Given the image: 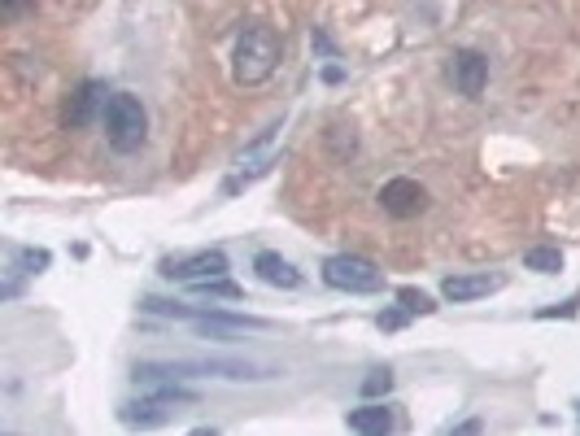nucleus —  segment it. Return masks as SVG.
<instances>
[{"label": "nucleus", "mask_w": 580, "mask_h": 436, "mask_svg": "<svg viewBox=\"0 0 580 436\" xmlns=\"http://www.w3.org/2000/svg\"><path fill=\"white\" fill-rule=\"evenodd\" d=\"M192 288H197L201 297H219V301H240V297H245L232 280H223V275H214V280H201V284H192Z\"/></svg>", "instance_id": "15"}, {"label": "nucleus", "mask_w": 580, "mask_h": 436, "mask_svg": "<svg viewBox=\"0 0 580 436\" xmlns=\"http://www.w3.org/2000/svg\"><path fill=\"white\" fill-rule=\"evenodd\" d=\"M18 258H22V266H27V275H40L44 266H48V253L44 249H22Z\"/></svg>", "instance_id": "18"}, {"label": "nucleus", "mask_w": 580, "mask_h": 436, "mask_svg": "<svg viewBox=\"0 0 580 436\" xmlns=\"http://www.w3.org/2000/svg\"><path fill=\"white\" fill-rule=\"evenodd\" d=\"M253 271H258V280L271 284V288H301V284H306V280H301V271H293L280 253H258V258H253Z\"/></svg>", "instance_id": "11"}, {"label": "nucleus", "mask_w": 580, "mask_h": 436, "mask_svg": "<svg viewBox=\"0 0 580 436\" xmlns=\"http://www.w3.org/2000/svg\"><path fill=\"white\" fill-rule=\"evenodd\" d=\"M489 83V62L476 53V48H458L454 53V88L463 96H480Z\"/></svg>", "instance_id": "9"}, {"label": "nucleus", "mask_w": 580, "mask_h": 436, "mask_svg": "<svg viewBox=\"0 0 580 436\" xmlns=\"http://www.w3.org/2000/svg\"><path fill=\"white\" fill-rule=\"evenodd\" d=\"M197 375H223V380H267L271 367L240 358H192V362H140L136 384H157V380H197Z\"/></svg>", "instance_id": "1"}, {"label": "nucleus", "mask_w": 580, "mask_h": 436, "mask_svg": "<svg viewBox=\"0 0 580 436\" xmlns=\"http://www.w3.org/2000/svg\"><path fill=\"white\" fill-rule=\"evenodd\" d=\"M498 284H502L498 275H450L441 284V293L445 301H476V297H489Z\"/></svg>", "instance_id": "12"}, {"label": "nucleus", "mask_w": 580, "mask_h": 436, "mask_svg": "<svg viewBox=\"0 0 580 436\" xmlns=\"http://www.w3.org/2000/svg\"><path fill=\"white\" fill-rule=\"evenodd\" d=\"M105 83H96V79H88V83H79L75 88V96L66 101V127H88L92 118H96V109H105Z\"/></svg>", "instance_id": "10"}, {"label": "nucleus", "mask_w": 580, "mask_h": 436, "mask_svg": "<svg viewBox=\"0 0 580 436\" xmlns=\"http://www.w3.org/2000/svg\"><path fill=\"white\" fill-rule=\"evenodd\" d=\"M275 66H280V35H275L271 27H262V22H253V27L240 31L236 53H232L236 83L258 88V83H267L275 75Z\"/></svg>", "instance_id": "2"}, {"label": "nucleus", "mask_w": 580, "mask_h": 436, "mask_svg": "<svg viewBox=\"0 0 580 436\" xmlns=\"http://www.w3.org/2000/svg\"><path fill=\"white\" fill-rule=\"evenodd\" d=\"M153 397H140V402H127L123 406V423H140V428H157V423H166L171 419V410L175 402H192V389H179L175 380H157L153 384Z\"/></svg>", "instance_id": "6"}, {"label": "nucleus", "mask_w": 580, "mask_h": 436, "mask_svg": "<svg viewBox=\"0 0 580 436\" xmlns=\"http://www.w3.org/2000/svg\"><path fill=\"white\" fill-rule=\"evenodd\" d=\"M380 205H384V214H393V218H415V214L428 210V192H424V184H415V179H389V184L380 188Z\"/></svg>", "instance_id": "8"}, {"label": "nucleus", "mask_w": 580, "mask_h": 436, "mask_svg": "<svg viewBox=\"0 0 580 436\" xmlns=\"http://www.w3.org/2000/svg\"><path fill=\"white\" fill-rule=\"evenodd\" d=\"M101 114H105V140H110L114 153H136L144 136H149V114H144L140 96L114 92Z\"/></svg>", "instance_id": "4"}, {"label": "nucleus", "mask_w": 580, "mask_h": 436, "mask_svg": "<svg viewBox=\"0 0 580 436\" xmlns=\"http://www.w3.org/2000/svg\"><path fill=\"white\" fill-rule=\"evenodd\" d=\"M524 266H528V271H537V275H559L563 271V253L550 249V245H533V249H524Z\"/></svg>", "instance_id": "14"}, {"label": "nucleus", "mask_w": 580, "mask_h": 436, "mask_svg": "<svg viewBox=\"0 0 580 436\" xmlns=\"http://www.w3.org/2000/svg\"><path fill=\"white\" fill-rule=\"evenodd\" d=\"M402 323H406V314H397V310L380 314V327H384V332H393V327H402Z\"/></svg>", "instance_id": "20"}, {"label": "nucleus", "mask_w": 580, "mask_h": 436, "mask_svg": "<svg viewBox=\"0 0 580 436\" xmlns=\"http://www.w3.org/2000/svg\"><path fill=\"white\" fill-rule=\"evenodd\" d=\"M323 284L336 293H380L384 288V271L376 262L358 258V253H336L323 262Z\"/></svg>", "instance_id": "5"}, {"label": "nucleus", "mask_w": 580, "mask_h": 436, "mask_svg": "<svg viewBox=\"0 0 580 436\" xmlns=\"http://www.w3.org/2000/svg\"><path fill=\"white\" fill-rule=\"evenodd\" d=\"M162 275L175 280V284L214 280V275H227V253L223 249H201V253H188V258H171V262H162Z\"/></svg>", "instance_id": "7"}, {"label": "nucleus", "mask_w": 580, "mask_h": 436, "mask_svg": "<svg viewBox=\"0 0 580 436\" xmlns=\"http://www.w3.org/2000/svg\"><path fill=\"white\" fill-rule=\"evenodd\" d=\"M397 301H402L406 314H432L437 306H432L428 293H419V288H397Z\"/></svg>", "instance_id": "16"}, {"label": "nucleus", "mask_w": 580, "mask_h": 436, "mask_svg": "<svg viewBox=\"0 0 580 436\" xmlns=\"http://www.w3.org/2000/svg\"><path fill=\"white\" fill-rule=\"evenodd\" d=\"M31 5H35V0H0V14H5V22H14L22 9H31Z\"/></svg>", "instance_id": "19"}, {"label": "nucleus", "mask_w": 580, "mask_h": 436, "mask_svg": "<svg viewBox=\"0 0 580 436\" xmlns=\"http://www.w3.org/2000/svg\"><path fill=\"white\" fill-rule=\"evenodd\" d=\"M345 423H349V432L380 436V432H393V410H389V406H380V402H367V406L349 410Z\"/></svg>", "instance_id": "13"}, {"label": "nucleus", "mask_w": 580, "mask_h": 436, "mask_svg": "<svg viewBox=\"0 0 580 436\" xmlns=\"http://www.w3.org/2000/svg\"><path fill=\"white\" fill-rule=\"evenodd\" d=\"M149 314H166V319H188L197 332L210 336H240V332H267V319H249V314H219V310H197L184 301H162V297H144Z\"/></svg>", "instance_id": "3"}, {"label": "nucleus", "mask_w": 580, "mask_h": 436, "mask_svg": "<svg viewBox=\"0 0 580 436\" xmlns=\"http://www.w3.org/2000/svg\"><path fill=\"white\" fill-rule=\"evenodd\" d=\"M393 389V375L389 371H371V380H362V393L367 397H380V393H389Z\"/></svg>", "instance_id": "17"}]
</instances>
